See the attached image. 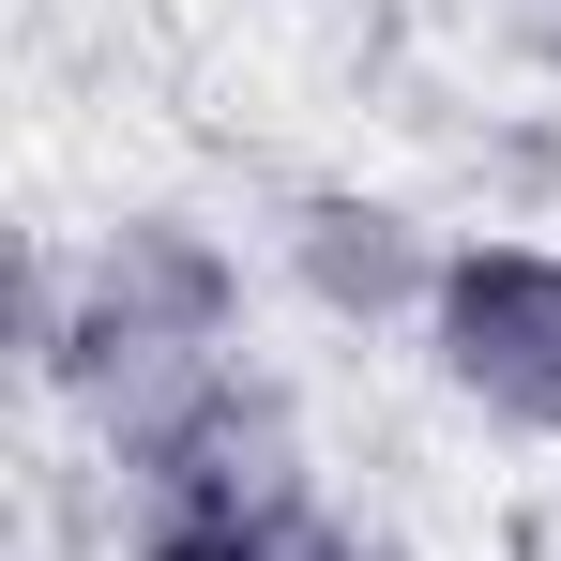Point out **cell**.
Returning <instances> with one entry per match:
<instances>
[{"instance_id": "obj_1", "label": "cell", "mask_w": 561, "mask_h": 561, "mask_svg": "<svg viewBox=\"0 0 561 561\" xmlns=\"http://www.w3.org/2000/svg\"><path fill=\"white\" fill-rule=\"evenodd\" d=\"M440 379L501 425H561V243H470L425 288Z\"/></svg>"}, {"instance_id": "obj_2", "label": "cell", "mask_w": 561, "mask_h": 561, "mask_svg": "<svg viewBox=\"0 0 561 561\" xmlns=\"http://www.w3.org/2000/svg\"><path fill=\"white\" fill-rule=\"evenodd\" d=\"M137 561H319V547H304L288 516H259L243 485H183V501L152 516V547H137Z\"/></svg>"}]
</instances>
